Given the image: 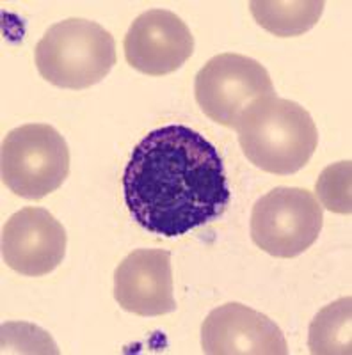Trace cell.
I'll list each match as a JSON object with an SVG mask.
<instances>
[{
    "instance_id": "obj_2",
    "label": "cell",
    "mask_w": 352,
    "mask_h": 355,
    "mask_svg": "<svg viewBox=\"0 0 352 355\" xmlns=\"http://www.w3.org/2000/svg\"><path fill=\"white\" fill-rule=\"evenodd\" d=\"M244 155L265 173L288 176L312 160L319 132L299 103L265 96L247 107L235 126Z\"/></svg>"
},
{
    "instance_id": "obj_7",
    "label": "cell",
    "mask_w": 352,
    "mask_h": 355,
    "mask_svg": "<svg viewBox=\"0 0 352 355\" xmlns=\"http://www.w3.org/2000/svg\"><path fill=\"white\" fill-rule=\"evenodd\" d=\"M123 49L132 68L150 77H162L185 64L194 52V37L174 12L150 9L132 21Z\"/></svg>"
},
{
    "instance_id": "obj_10",
    "label": "cell",
    "mask_w": 352,
    "mask_h": 355,
    "mask_svg": "<svg viewBox=\"0 0 352 355\" xmlns=\"http://www.w3.org/2000/svg\"><path fill=\"white\" fill-rule=\"evenodd\" d=\"M114 299L137 316H162L176 309L171 254L162 249L130 252L114 272Z\"/></svg>"
},
{
    "instance_id": "obj_13",
    "label": "cell",
    "mask_w": 352,
    "mask_h": 355,
    "mask_svg": "<svg viewBox=\"0 0 352 355\" xmlns=\"http://www.w3.org/2000/svg\"><path fill=\"white\" fill-rule=\"evenodd\" d=\"M351 160L340 162L322 171L317 182V196L328 210L349 215L352 211L351 201Z\"/></svg>"
},
{
    "instance_id": "obj_8",
    "label": "cell",
    "mask_w": 352,
    "mask_h": 355,
    "mask_svg": "<svg viewBox=\"0 0 352 355\" xmlns=\"http://www.w3.org/2000/svg\"><path fill=\"white\" fill-rule=\"evenodd\" d=\"M66 231L45 208L28 206L9 217L2 230V258L11 270L41 277L61 265Z\"/></svg>"
},
{
    "instance_id": "obj_4",
    "label": "cell",
    "mask_w": 352,
    "mask_h": 355,
    "mask_svg": "<svg viewBox=\"0 0 352 355\" xmlns=\"http://www.w3.org/2000/svg\"><path fill=\"white\" fill-rule=\"evenodd\" d=\"M2 182L24 199H43L56 192L69 174L65 137L50 125H24L2 142Z\"/></svg>"
},
{
    "instance_id": "obj_9",
    "label": "cell",
    "mask_w": 352,
    "mask_h": 355,
    "mask_svg": "<svg viewBox=\"0 0 352 355\" xmlns=\"http://www.w3.org/2000/svg\"><path fill=\"white\" fill-rule=\"evenodd\" d=\"M203 354L287 355L281 329L269 316L239 302L210 311L201 325Z\"/></svg>"
},
{
    "instance_id": "obj_11",
    "label": "cell",
    "mask_w": 352,
    "mask_h": 355,
    "mask_svg": "<svg viewBox=\"0 0 352 355\" xmlns=\"http://www.w3.org/2000/svg\"><path fill=\"white\" fill-rule=\"evenodd\" d=\"M322 0H297V2H249L253 18L260 27L274 36H301L317 25L324 12Z\"/></svg>"
},
{
    "instance_id": "obj_6",
    "label": "cell",
    "mask_w": 352,
    "mask_h": 355,
    "mask_svg": "<svg viewBox=\"0 0 352 355\" xmlns=\"http://www.w3.org/2000/svg\"><path fill=\"white\" fill-rule=\"evenodd\" d=\"M199 109L217 125L233 128L256 100L274 96L271 75L258 61L240 53L212 57L194 82Z\"/></svg>"
},
{
    "instance_id": "obj_5",
    "label": "cell",
    "mask_w": 352,
    "mask_h": 355,
    "mask_svg": "<svg viewBox=\"0 0 352 355\" xmlns=\"http://www.w3.org/2000/svg\"><path fill=\"white\" fill-rule=\"evenodd\" d=\"M322 224V206L312 192L278 187L253 206L251 239L274 258H296L317 242Z\"/></svg>"
},
{
    "instance_id": "obj_12",
    "label": "cell",
    "mask_w": 352,
    "mask_h": 355,
    "mask_svg": "<svg viewBox=\"0 0 352 355\" xmlns=\"http://www.w3.org/2000/svg\"><path fill=\"white\" fill-rule=\"evenodd\" d=\"M352 299L342 297L336 302L329 304L310 325L308 347L315 355L351 354L352 352Z\"/></svg>"
},
{
    "instance_id": "obj_1",
    "label": "cell",
    "mask_w": 352,
    "mask_h": 355,
    "mask_svg": "<svg viewBox=\"0 0 352 355\" xmlns=\"http://www.w3.org/2000/svg\"><path fill=\"white\" fill-rule=\"evenodd\" d=\"M123 194L139 226L166 239L214 222L231 199L219 151L185 125L153 130L135 146Z\"/></svg>"
},
{
    "instance_id": "obj_3",
    "label": "cell",
    "mask_w": 352,
    "mask_h": 355,
    "mask_svg": "<svg viewBox=\"0 0 352 355\" xmlns=\"http://www.w3.org/2000/svg\"><path fill=\"white\" fill-rule=\"evenodd\" d=\"M34 59L47 82L81 91L109 75L116 64V41L97 21L68 18L47 31L34 49Z\"/></svg>"
}]
</instances>
